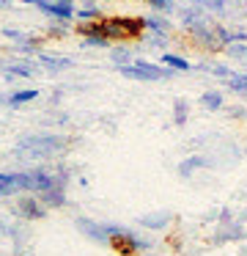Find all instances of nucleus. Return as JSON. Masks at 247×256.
<instances>
[{"label":"nucleus","mask_w":247,"mask_h":256,"mask_svg":"<svg viewBox=\"0 0 247 256\" xmlns=\"http://www.w3.org/2000/svg\"><path fill=\"white\" fill-rule=\"evenodd\" d=\"M247 237L242 220H231V223H217V232L212 234L214 245H225V242H242Z\"/></svg>","instance_id":"0eeeda50"},{"label":"nucleus","mask_w":247,"mask_h":256,"mask_svg":"<svg viewBox=\"0 0 247 256\" xmlns=\"http://www.w3.org/2000/svg\"><path fill=\"white\" fill-rule=\"evenodd\" d=\"M110 61L115 64V69L129 66V64H135V52H132L129 47H113V50H110Z\"/></svg>","instance_id":"f3484780"},{"label":"nucleus","mask_w":247,"mask_h":256,"mask_svg":"<svg viewBox=\"0 0 247 256\" xmlns=\"http://www.w3.org/2000/svg\"><path fill=\"white\" fill-rule=\"evenodd\" d=\"M80 22H93V20H102V12H99V6L96 3H91V6H82V8H77V14H74Z\"/></svg>","instance_id":"393cba45"},{"label":"nucleus","mask_w":247,"mask_h":256,"mask_svg":"<svg viewBox=\"0 0 247 256\" xmlns=\"http://www.w3.org/2000/svg\"><path fill=\"white\" fill-rule=\"evenodd\" d=\"M137 223H140L143 228H148V232H162V228H168L170 223H173V212H170V210L148 212V215H140V218H137Z\"/></svg>","instance_id":"1a4fd4ad"},{"label":"nucleus","mask_w":247,"mask_h":256,"mask_svg":"<svg viewBox=\"0 0 247 256\" xmlns=\"http://www.w3.org/2000/svg\"><path fill=\"white\" fill-rule=\"evenodd\" d=\"M146 47H154V50H165V47H168V36L148 34V36H146Z\"/></svg>","instance_id":"cd10ccee"},{"label":"nucleus","mask_w":247,"mask_h":256,"mask_svg":"<svg viewBox=\"0 0 247 256\" xmlns=\"http://www.w3.org/2000/svg\"><path fill=\"white\" fill-rule=\"evenodd\" d=\"M201 105L206 108L209 113H217V110H223V108H225L223 91H217V88H209V91H203V94H201Z\"/></svg>","instance_id":"dca6fc26"},{"label":"nucleus","mask_w":247,"mask_h":256,"mask_svg":"<svg viewBox=\"0 0 247 256\" xmlns=\"http://www.w3.org/2000/svg\"><path fill=\"white\" fill-rule=\"evenodd\" d=\"M8 3H14V0H0V6H8Z\"/></svg>","instance_id":"473e14b6"},{"label":"nucleus","mask_w":247,"mask_h":256,"mask_svg":"<svg viewBox=\"0 0 247 256\" xmlns=\"http://www.w3.org/2000/svg\"><path fill=\"white\" fill-rule=\"evenodd\" d=\"M66 34H69V25L66 22H52L49 25V39H63Z\"/></svg>","instance_id":"c85d7f7f"},{"label":"nucleus","mask_w":247,"mask_h":256,"mask_svg":"<svg viewBox=\"0 0 247 256\" xmlns=\"http://www.w3.org/2000/svg\"><path fill=\"white\" fill-rule=\"evenodd\" d=\"M187 118H190V105H187V100H176L173 102V124L176 127H184Z\"/></svg>","instance_id":"5701e85b"},{"label":"nucleus","mask_w":247,"mask_h":256,"mask_svg":"<svg viewBox=\"0 0 247 256\" xmlns=\"http://www.w3.org/2000/svg\"><path fill=\"white\" fill-rule=\"evenodd\" d=\"M22 193V176L19 174H0V198Z\"/></svg>","instance_id":"ddd939ff"},{"label":"nucleus","mask_w":247,"mask_h":256,"mask_svg":"<svg viewBox=\"0 0 247 256\" xmlns=\"http://www.w3.org/2000/svg\"><path fill=\"white\" fill-rule=\"evenodd\" d=\"M162 64H165L168 69H173V72H192V69H195L190 61H187V58L173 56V52H165V56H162Z\"/></svg>","instance_id":"aec40b11"},{"label":"nucleus","mask_w":247,"mask_h":256,"mask_svg":"<svg viewBox=\"0 0 247 256\" xmlns=\"http://www.w3.org/2000/svg\"><path fill=\"white\" fill-rule=\"evenodd\" d=\"M225 88L231 94H247V72H234L225 80Z\"/></svg>","instance_id":"4be33fe9"},{"label":"nucleus","mask_w":247,"mask_h":256,"mask_svg":"<svg viewBox=\"0 0 247 256\" xmlns=\"http://www.w3.org/2000/svg\"><path fill=\"white\" fill-rule=\"evenodd\" d=\"M38 12L47 14L49 20H55V22H71L74 20V0H44V3H38Z\"/></svg>","instance_id":"39448f33"},{"label":"nucleus","mask_w":247,"mask_h":256,"mask_svg":"<svg viewBox=\"0 0 247 256\" xmlns=\"http://www.w3.org/2000/svg\"><path fill=\"white\" fill-rule=\"evenodd\" d=\"M36 74V66H33L30 61H19V64H8V69H5V78H33Z\"/></svg>","instance_id":"a211bd4d"},{"label":"nucleus","mask_w":247,"mask_h":256,"mask_svg":"<svg viewBox=\"0 0 247 256\" xmlns=\"http://www.w3.org/2000/svg\"><path fill=\"white\" fill-rule=\"evenodd\" d=\"M146 25L143 17H102L99 20V34L110 42H135L143 36Z\"/></svg>","instance_id":"7ed1b4c3"},{"label":"nucleus","mask_w":247,"mask_h":256,"mask_svg":"<svg viewBox=\"0 0 247 256\" xmlns=\"http://www.w3.org/2000/svg\"><path fill=\"white\" fill-rule=\"evenodd\" d=\"M19 3H25V6H38V3H44V0H19Z\"/></svg>","instance_id":"2f4dec72"},{"label":"nucleus","mask_w":247,"mask_h":256,"mask_svg":"<svg viewBox=\"0 0 247 256\" xmlns=\"http://www.w3.org/2000/svg\"><path fill=\"white\" fill-rule=\"evenodd\" d=\"M228 110V116L234 118V122H245L247 118V108L245 105H231V108H225Z\"/></svg>","instance_id":"c756f323"},{"label":"nucleus","mask_w":247,"mask_h":256,"mask_svg":"<svg viewBox=\"0 0 247 256\" xmlns=\"http://www.w3.org/2000/svg\"><path fill=\"white\" fill-rule=\"evenodd\" d=\"M198 72H206V74H212V78H220V80H228L231 74H234V69L231 66H225V64H198Z\"/></svg>","instance_id":"6ab92c4d"},{"label":"nucleus","mask_w":247,"mask_h":256,"mask_svg":"<svg viewBox=\"0 0 247 256\" xmlns=\"http://www.w3.org/2000/svg\"><path fill=\"white\" fill-rule=\"evenodd\" d=\"M143 25H146L148 34H157V36H170V34H173V22H170L165 14H151V17H143Z\"/></svg>","instance_id":"9b49d317"},{"label":"nucleus","mask_w":247,"mask_h":256,"mask_svg":"<svg viewBox=\"0 0 247 256\" xmlns=\"http://www.w3.org/2000/svg\"><path fill=\"white\" fill-rule=\"evenodd\" d=\"M38 201H41L47 210H60V206H66V188L44 190V193H38Z\"/></svg>","instance_id":"f8f14e48"},{"label":"nucleus","mask_w":247,"mask_h":256,"mask_svg":"<svg viewBox=\"0 0 247 256\" xmlns=\"http://www.w3.org/2000/svg\"><path fill=\"white\" fill-rule=\"evenodd\" d=\"M82 47H91V50H104L110 47V39L102 34H91V36H82Z\"/></svg>","instance_id":"a878e982"},{"label":"nucleus","mask_w":247,"mask_h":256,"mask_svg":"<svg viewBox=\"0 0 247 256\" xmlns=\"http://www.w3.org/2000/svg\"><path fill=\"white\" fill-rule=\"evenodd\" d=\"M245 3H247V0H245Z\"/></svg>","instance_id":"f704fd0d"},{"label":"nucleus","mask_w":247,"mask_h":256,"mask_svg":"<svg viewBox=\"0 0 247 256\" xmlns=\"http://www.w3.org/2000/svg\"><path fill=\"white\" fill-rule=\"evenodd\" d=\"M16 215L25 218V220H41V218L47 215V206L38 201V196L27 193V196H22V198H16Z\"/></svg>","instance_id":"6e6552de"},{"label":"nucleus","mask_w":247,"mask_h":256,"mask_svg":"<svg viewBox=\"0 0 247 256\" xmlns=\"http://www.w3.org/2000/svg\"><path fill=\"white\" fill-rule=\"evenodd\" d=\"M91 3H96V0H85V6H91Z\"/></svg>","instance_id":"72a5a7b5"},{"label":"nucleus","mask_w":247,"mask_h":256,"mask_svg":"<svg viewBox=\"0 0 247 256\" xmlns=\"http://www.w3.org/2000/svg\"><path fill=\"white\" fill-rule=\"evenodd\" d=\"M124 78L129 80H140V83H157V80H170L173 78V69L168 66H159V64H151V61H143V58H137L135 64H129V66H121L118 69Z\"/></svg>","instance_id":"20e7f679"},{"label":"nucleus","mask_w":247,"mask_h":256,"mask_svg":"<svg viewBox=\"0 0 247 256\" xmlns=\"http://www.w3.org/2000/svg\"><path fill=\"white\" fill-rule=\"evenodd\" d=\"M38 64L47 66L49 72H60V69H69L71 66V58L66 56H49V52H38Z\"/></svg>","instance_id":"2eb2a0df"},{"label":"nucleus","mask_w":247,"mask_h":256,"mask_svg":"<svg viewBox=\"0 0 247 256\" xmlns=\"http://www.w3.org/2000/svg\"><path fill=\"white\" fill-rule=\"evenodd\" d=\"M203 8H206L212 17H228V8H231V0H198Z\"/></svg>","instance_id":"412c9836"},{"label":"nucleus","mask_w":247,"mask_h":256,"mask_svg":"<svg viewBox=\"0 0 247 256\" xmlns=\"http://www.w3.org/2000/svg\"><path fill=\"white\" fill-rule=\"evenodd\" d=\"M36 96H38V88H19V91H11V94L5 96V105L22 108V105H27V102H33Z\"/></svg>","instance_id":"4468645a"},{"label":"nucleus","mask_w":247,"mask_h":256,"mask_svg":"<svg viewBox=\"0 0 247 256\" xmlns=\"http://www.w3.org/2000/svg\"><path fill=\"white\" fill-rule=\"evenodd\" d=\"M110 234V248L121 256H137V254H146V250L154 248V242L148 237H140L137 232L126 226H118V223H104Z\"/></svg>","instance_id":"f03ea898"},{"label":"nucleus","mask_w":247,"mask_h":256,"mask_svg":"<svg viewBox=\"0 0 247 256\" xmlns=\"http://www.w3.org/2000/svg\"><path fill=\"white\" fill-rule=\"evenodd\" d=\"M146 3H148V6H151L157 14H165V17L176 12V0H146Z\"/></svg>","instance_id":"bb28decb"},{"label":"nucleus","mask_w":247,"mask_h":256,"mask_svg":"<svg viewBox=\"0 0 247 256\" xmlns=\"http://www.w3.org/2000/svg\"><path fill=\"white\" fill-rule=\"evenodd\" d=\"M74 226L80 234H85L91 242H99V245H110V234H107V226L99 220H91V218H74Z\"/></svg>","instance_id":"423d86ee"},{"label":"nucleus","mask_w":247,"mask_h":256,"mask_svg":"<svg viewBox=\"0 0 247 256\" xmlns=\"http://www.w3.org/2000/svg\"><path fill=\"white\" fill-rule=\"evenodd\" d=\"M214 160H209L206 154H190L187 160L179 162V176L181 179H190L195 171H201V168H212Z\"/></svg>","instance_id":"9d476101"},{"label":"nucleus","mask_w":247,"mask_h":256,"mask_svg":"<svg viewBox=\"0 0 247 256\" xmlns=\"http://www.w3.org/2000/svg\"><path fill=\"white\" fill-rule=\"evenodd\" d=\"M71 146V138L58 132H41V135H25L16 144L19 157H60Z\"/></svg>","instance_id":"f257e3e1"},{"label":"nucleus","mask_w":247,"mask_h":256,"mask_svg":"<svg viewBox=\"0 0 247 256\" xmlns=\"http://www.w3.org/2000/svg\"><path fill=\"white\" fill-rule=\"evenodd\" d=\"M223 52H228V58H234V61L247 64V42H234V44H228Z\"/></svg>","instance_id":"b1692460"},{"label":"nucleus","mask_w":247,"mask_h":256,"mask_svg":"<svg viewBox=\"0 0 247 256\" xmlns=\"http://www.w3.org/2000/svg\"><path fill=\"white\" fill-rule=\"evenodd\" d=\"M3 36H5V39H11V42H22V39H25V34H19V30H14V28H5Z\"/></svg>","instance_id":"7c9ffc66"}]
</instances>
